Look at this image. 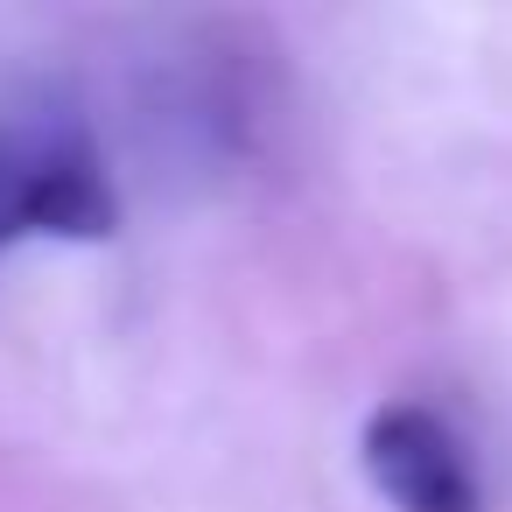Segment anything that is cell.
<instances>
[{
	"label": "cell",
	"instance_id": "cell-2",
	"mask_svg": "<svg viewBox=\"0 0 512 512\" xmlns=\"http://www.w3.org/2000/svg\"><path fill=\"white\" fill-rule=\"evenodd\" d=\"M358 463L393 512H484L477 470L435 407L386 400L358 435Z\"/></svg>",
	"mask_w": 512,
	"mask_h": 512
},
{
	"label": "cell",
	"instance_id": "cell-1",
	"mask_svg": "<svg viewBox=\"0 0 512 512\" xmlns=\"http://www.w3.org/2000/svg\"><path fill=\"white\" fill-rule=\"evenodd\" d=\"M120 197L71 106L0 120V253L15 239H106Z\"/></svg>",
	"mask_w": 512,
	"mask_h": 512
}]
</instances>
